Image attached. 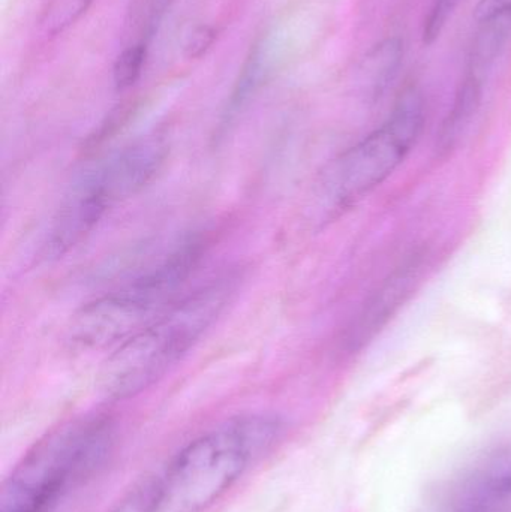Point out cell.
<instances>
[{
	"instance_id": "8fae6325",
	"label": "cell",
	"mask_w": 511,
	"mask_h": 512,
	"mask_svg": "<svg viewBox=\"0 0 511 512\" xmlns=\"http://www.w3.org/2000/svg\"><path fill=\"white\" fill-rule=\"evenodd\" d=\"M263 59L264 48L263 45H260V47L255 48L254 53L251 54L248 63H246L245 69H243L242 75H240L239 83H237L233 96H231L225 119H233L239 113L240 108L245 105L249 96L254 92L255 87L260 83L261 74H263L264 68H266L263 65Z\"/></svg>"
},
{
	"instance_id": "7c38bea8",
	"label": "cell",
	"mask_w": 511,
	"mask_h": 512,
	"mask_svg": "<svg viewBox=\"0 0 511 512\" xmlns=\"http://www.w3.org/2000/svg\"><path fill=\"white\" fill-rule=\"evenodd\" d=\"M147 48L143 42L125 48L117 57L113 68V80L117 89L125 90L134 86L143 72Z\"/></svg>"
},
{
	"instance_id": "6da1fadb",
	"label": "cell",
	"mask_w": 511,
	"mask_h": 512,
	"mask_svg": "<svg viewBox=\"0 0 511 512\" xmlns=\"http://www.w3.org/2000/svg\"><path fill=\"white\" fill-rule=\"evenodd\" d=\"M240 279L239 271L215 277L117 346L104 372L108 396L129 399L164 378L227 309Z\"/></svg>"
},
{
	"instance_id": "e0dca14e",
	"label": "cell",
	"mask_w": 511,
	"mask_h": 512,
	"mask_svg": "<svg viewBox=\"0 0 511 512\" xmlns=\"http://www.w3.org/2000/svg\"><path fill=\"white\" fill-rule=\"evenodd\" d=\"M173 0H144L143 6H141V12H143L144 20L146 24L144 26H152L155 20L158 21L162 17L168 6L171 5Z\"/></svg>"
},
{
	"instance_id": "30bf717a",
	"label": "cell",
	"mask_w": 511,
	"mask_h": 512,
	"mask_svg": "<svg viewBox=\"0 0 511 512\" xmlns=\"http://www.w3.org/2000/svg\"><path fill=\"white\" fill-rule=\"evenodd\" d=\"M404 59V44L399 38H389L372 48L363 62V71L369 78L372 95H383L398 75Z\"/></svg>"
},
{
	"instance_id": "5bb4252c",
	"label": "cell",
	"mask_w": 511,
	"mask_h": 512,
	"mask_svg": "<svg viewBox=\"0 0 511 512\" xmlns=\"http://www.w3.org/2000/svg\"><path fill=\"white\" fill-rule=\"evenodd\" d=\"M459 3L461 0H434L423 27V42L426 45L434 44L440 38Z\"/></svg>"
},
{
	"instance_id": "9a60e30c",
	"label": "cell",
	"mask_w": 511,
	"mask_h": 512,
	"mask_svg": "<svg viewBox=\"0 0 511 512\" xmlns=\"http://www.w3.org/2000/svg\"><path fill=\"white\" fill-rule=\"evenodd\" d=\"M215 39L216 33L212 27L204 26V24L195 27V29L189 33L185 41L186 56H188L189 59H200V57H203L204 54L207 53V50L212 47Z\"/></svg>"
},
{
	"instance_id": "4fadbf2b",
	"label": "cell",
	"mask_w": 511,
	"mask_h": 512,
	"mask_svg": "<svg viewBox=\"0 0 511 512\" xmlns=\"http://www.w3.org/2000/svg\"><path fill=\"white\" fill-rule=\"evenodd\" d=\"M113 512H161L158 477L149 478L134 487Z\"/></svg>"
},
{
	"instance_id": "5b68a950",
	"label": "cell",
	"mask_w": 511,
	"mask_h": 512,
	"mask_svg": "<svg viewBox=\"0 0 511 512\" xmlns=\"http://www.w3.org/2000/svg\"><path fill=\"white\" fill-rule=\"evenodd\" d=\"M168 156L167 141L149 135L120 149L87 171L66 195L47 240V255L74 249L111 209L155 180Z\"/></svg>"
},
{
	"instance_id": "2e32d148",
	"label": "cell",
	"mask_w": 511,
	"mask_h": 512,
	"mask_svg": "<svg viewBox=\"0 0 511 512\" xmlns=\"http://www.w3.org/2000/svg\"><path fill=\"white\" fill-rule=\"evenodd\" d=\"M474 15L480 23H486L498 17H507L511 15V0H480Z\"/></svg>"
},
{
	"instance_id": "3957f363",
	"label": "cell",
	"mask_w": 511,
	"mask_h": 512,
	"mask_svg": "<svg viewBox=\"0 0 511 512\" xmlns=\"http://www.w3.org/2000/svg\"><path fill=\"white\" fill-rule=\"evenodd\" d=\"M114 427L107 417H87L39 442L6 481L0 512H51L75 484L110 454Z\"/></svg>"
},
{
	"instance_id": "9c48e42d",
	"label": "cell",
	"mask_w": 511,
	"mask_h": 512,
	"mask_svg": "<svg viewBox=\"0 0 511 512\" xmlns=\"http://www.w3.org/2000/svg\"><path fill=\"white\" fill-rule=\"evenodd\" d=\"M422 262V256L419 255L405 262L363 306L348 337V345L351 349L362 348L365 343H368L407 301L414 286L419 282Z\"/></svg>"
},
{
	"instance_id": "ba28073f",
	"label": "cell",
	"mask_w": 511,
	"mask_h": 512,
	"mask_svg": "<svg viewBox=\"0 0 511 512\" xmlns=\"http://www.w3.org/2000/svg\"><path fill=\"white\" fill-rule=\"evenodd\" d=\"M444 512H511V453L489 457L456 481Z\"/></svg>"
},
{
	"instance_id": "52a82bcc",
	"label": "cell",
	"mask_w": 511,
	"mask_h": 512,
	"mask_svg": "<svg viewBox=\"0 0 511 512\" xmlns=\"http://www.w3.org/2000/svg\"><path fill=\"white\" fill-rule=\"evenodd\" d=\"M483 24L485 29L474 41L464 78L438 134L437 150L440 153L452 152L470 129L482 105L489 75L511 32V17L494 18Z\"/></svg>"
},
{
	"instance_id": "277c9868",
	"label": "cell",
	"mask_w": 511,
	"mask_h": 512,
	"mask_svg": "<svg viewBox=\"0 0 511 512\" xmlns=\"http://www.w3.org/2000/svg\"><path fill=\"white\" fill-rule=\"evenodd\" d=\"M206 243L201 236L188 237L119 291L87 304L72 324V340L86 348L119 346L149 327L176 303L203 258Z\"/></svg>"
},
{
	"instance_id": "8992f818",
	"label": "cell",
	"mask_w": 511,
	"mask_h": 512,
	"mask_svg": "<svg viewBox=\"0 0 511 512\" xmlns=\"http://www.w3.org/2000/svg\"><path fill=\"white\" fill-rule=\"evenodd\" d=\"M423 123L425 101L416 89H408L383 126L330 165L323 179L327 200L345 206L389 179L419 140Z\"/></svg>"
},
{
	"instance_id": "7a4b0ae2",
	"label": "cell",
	"mask_w": 511,
	"mask_h": 512,
	"mask_svg": "<svg viewBox=\"0 0 511 512\" xmlns=\"http://www.w3.org/2000/svg\"><path fill=\"white\" fill-rule=\"evenodd\" d=\"M281 433L279 418L249 415L189 442L158 475L161 512L206 511L279 441Z\"/></svg>"
}]
</instances>
